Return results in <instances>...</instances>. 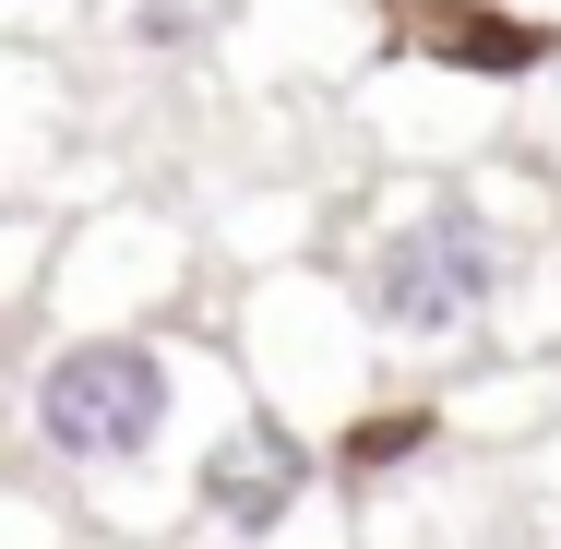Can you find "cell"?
Listing matches in <instances>:
<instances>
[{
  "mask_svg": "<svg viewBox=\"0 0 561 549\" xmlns=\"http://www.w3.org/2000/svg\"><path fill=\"white\" fill-rule=\"evenodd\" d=\"M550 239H561L550 180L526 168H407L346 204L335 275L358 287V311L394 358H466L514 334L526 263Z\"/></svg>",
  "mask_w": 561,
  "mask_h": 549,
  "instance_id": "obj_1",
  "label": "cell"
},
{
  "mask_svg": "<svg viewBox=\"0 0 561 549\" xmlns=\"http://www.w3.org/2000/svg\"><path fill=\"white\" fill-rule=\"evenodd\" d=\"M227 370L168 323H72L24 358V442L96 502V490H156L180 442H216L239 407H216Z\"/></svg>",
  "mask_w": 561,
  "mask_h": 549,
  "instance_id": "obj_2",
  "label": "cell"
},
{
  "mask_svg": "<svg viewBox=\"0 0 561 549\" xmlns=\"http://www.w3.org/2000/svg\"><path fill=\"white\" fill-rule=\"evenodd\" d=\"M394 346L370 334L358 311V287H346L335 263H287V275H239V370H251V394L263 407H287V419H358L370 407V370H382Z\"/></svg>",
  "mask_w": 561,
  "mask_h": 549,
  "instance_id": "obj_3",
  "label": "cell"
},
{
  "mask_svg": "<svg viewBox=\"0 0 561 549\" xmlns=\"http://www.w3.org/2000/svg\"><path fill=\"white\" fill-rule=\"evenodd\" d=\"M204 251H216V239L180 216V204H144V192L72 204L36 311H48L60 334H72V323H168V311L204 287Z\"/></svg>",
  "mask_w": 561,
  "mask_h": 549,
  "instance_id": "obj_4",
  "label": "cell"
},
{
  "mask_svg": "<svg viewBox=\"0 0 561 549\" xmlns=\"http://www.w3.org/2000/svg\"><path fill=\"white\" fill-rule=\"evenodd\" d=\"M323 466H335V442H311L287 407H263V394H239V419L216 442H192V514L239 549H275L311 502H323Z\"/></svg>",
  "mask_w": 561,
  "mask_h": 549,
  "instance_id": "obj_5",
  "label": "cell"
},
{
  "mask_svg": "<svg viewBox=\"0 0 561 549\" xmlns=\"http://www.w3.org/2000/svg\"><path fill=\"white\" fill-rule=\"evenodd\" d=\"M407 60L514 96L561 60V12H538V0H407Z\"/></svg>",
  "mask_w": 561,
  "mask_h": 549,
  "instance_id": "obj_6",
  "label": "cell"
},
{
  "mask_svg": "<svg viewBox=\"0 0 561 549\" xmlns=\"http://www.w3.org/2000/svg\"><path fill=\"white\" fill-rule=\"evenodd\" d=\"M335 204L323 192H287V180H251V192H227L216 216H204V239H216L239 275H287V263H311L323 239H335Z\"/></svg>",
  "mask_w": 561,
  "mask_h": 549,
  "instance_id": "obj_7",
  "label": "cell"
},
{
  "mask_svg": "<svg viewBox=\"0 0 561 549\" xmlns=\"http://www.w3.org/2000/svg\"><path fill=\"white\" fill-rule=\"evenodd\" d=\"M443 431H454V407H443V394H394V407H358V419L335 431V478H346V490H382V478H407V466H419V454H431Z\"/></svg>",
  "mask_w": 561,
  "mask_h": 549,
  "instance_id": "obj_8",
  "label": "cell"
},
{
  "mask_svg": "<svg viewBox=\"0 0 561 549\" xmlns=\"http://www.w3.org/2000/svg\"><path fill=\"white\" fill-rule=\"evenodd\" d=\"M227 24H239V0H96V36L119 60H204Z\"/></svg>",
  "mask_w": 561,
  "mask_h": 549,
  "instance_id": "obj_9",
  "label": "cell"
},
{
  "mask_svg": "<svg viewBox=\"0 0 561 549\" xmlns=\"http://www.w3.org/2000/svg\"><path fill=\"white\" fill-rule=\"evenodd\" d=\"M24 12V36H48V24H72V12H96V0H12Z\"/></svg>",
  "mask_w": 561,
  "mask_h": 549,
  "instance_id": "obj_10",
  "label": "cell"
}]
</instances>
